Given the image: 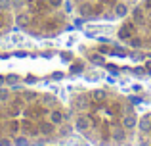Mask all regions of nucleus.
Instances as JSON below:
<instances>
[{
  "mask_svg": "<svg viewBox=\"0 0 151 146\" xmlns=\"http://www.w3.org/2000/svg\"><path fill=\"white\" fill-rule=\"evenodd\" d=\"M122 127H124V129H136L138 127V117H136V113L126 115L124 119H122Z\"/></svg>",
  "mask_w": 151,
  "mask_h": 146,
  "instance_id": "obj_1",
  "label": "nucleus"
},
{
  "mask_svg": "<svg viewBox=\"0 0 151 146\" xmlns=\"http://www.w3.org/2000/svg\"><path fill=\"white\" fill-rule=\"evenodd\" d=\"M75 127H77L78 131H86V129L90 127V119H88V117H84V115L77 117V121H75Z\"/></svg>",
  "mask_w": 151,
  "mask_h": 146,
  "instance_id": "obj_2",
  "label": "nucleus"
},
{
  "mask_svg": "<svg viewBox=\"0 0 151 146\" xmlns=\"http://www.w3.org/2000/svg\"><path fill=\"white\" fill-rule=\"evenodd\" d=\"M126 14H128V8H126L124 4H117V6H115V15H117V17H124Z\"/></svg>",
  "mask_w": 151,
  "mask_h": 146,
  "instance_id": "obj_3",
  "label": "nucleus"
},
{
  "mask_svg": "<svg viewBox=\"0 0 151 146\" xmlns=\"http://www.w3.org/2000/svg\"><path fill=\"white\" fill-rule=\"evenodd\" d=\"M50 119H52V123H61V121H63L61 112H52L50 113Z\"/></svg>",
  "mask_w": 151,
  "mask_h": 146,
  "instance_id": "obj_4",
  "label": "nucleus"
},
{
  "mask_svg": "<svg viewBox=\"0 0 151 146\" xmlns=\"http://www.w3.org/2000/svg\"><path fill=\"white\" fill-rule=\"evenodd\" d=\"M132 17L136 19V21H142V19H144V12H142V8H134Z\"/></svg>",
  "mask_w": 151,
  "mask_h": 146,
  "instance_id": "obj_5",
  "label": "nucleus"
},
{
  "mask_svg": "<svg viewBox=\"0 0 151 146\" xmlns=\"http://www.w3.org/2000/svg\"><path fill=\"white\" fill-rule=\"evenodd\" d=\"M113 139L115 140H124V131H122V129H115L113 131Z\"/></svg>",
  "mask_w": 151,
  "mask_h": 146,
  "instance_id": "obj_6",
  "label": "nucleus"
},
{
  "mask_svg": "<svg viewBox=\"0 0 151 146\" xmlns=\"http://www.w3.org/2000/svg\"><path fill=\"white\" fill-rule=\"evenodd\" d=\"M128 37H130V31H128V27H122V29L119 31V38H122V41H126Z\"/></svg>",
  "mask_w": 151,
  "mask_h": 146,
  "instance_id": "obj_7",
  "label": "nucleus"
},
{
  "mask_svg": "<svg viewBox=\"0 0 151 146\" xmlns=\"http://www.w3.org/2000/svg\"><path fill=\"white\" fill-rule=\"evenodd\" d=\"M90 62L96 65H103V56H98V54H94V56H90Z\"/></svg>",
  "mask_w": 151,
  "mask_h": 146,
  "instance_id": "obj_8",
  "label": "nucleus"
},
{
  "mask_svg": "<svg viewBox=\"0 0 151 146\" xmlns=\"http://www.w3.org/2000/svg\"><path fill=\"white\" fill-rule=\"evenodd\" d=\"M149 117H145V119H142L140 121V129H142V131H147V129H149Z\"/></svg>",
  "mask_w": 151,
  "mask_h": 146,
  "instance_id": "obj_9",
  "label": "nucleus"
},
{
  "mask_svg": "<svg viewBox=\"0 0 151 146\" xmlns=\"http://www.w3.org/2000/svg\"><path fill=\"white\" fill-rule=\"evenodd\" d=\"M130 44H132V46H136V48H138V46L142 44V41H140V38H132V41H130Z\"/></svg>",
  "mask_w": 151,
  "mask_h": 146,
  "instance_id": "obj_10",
  "label": "nucleus"
},
{
  "mask_svg": "<svg viewBox=\"0 0 151 146\" xmlns=\"http://www.w3.org/2000/svg\"><path fill=\"white\" fill-rule=\"evenodd\" d=\"M48 2L52 4V6H59V4H61V0H48Z\"/></svg>",
  "mask_w": 151,
  "mask_h": 146,
  "instance_id": "obj_11",
  "label": "nucleus"
},
{
  "mask_svg": "<svg viewBox=\"0 0 151 146\" xmlns=\"http://www.w3.org/2000/svg\"><path fill=\"white\" fill-rule=\"evenodd\" d=\"M130 102H132V104H140V98H138V96H132V98H130Z\"/></svg>",
  "mask_w": 151,
  "mask_h": 146,
  "instance_id": "obj_12",
  "label": "nucleus"
},
{
  "mask_svg": "<svg viewBox=\"0 0 151 146\" xmlns=\"http://www.w3.org/2000/svg\"><path fill=\"white\" fill-rule=\"evenodd\" d=\"M71 73H81V68H78V65L77 68H71Z\"/></svg>",
  "mask_w": 151,
  "mask_h": 146,
  "instance_id": "obj_13",
  "label": "nucleus"
},
{
  "mask_svg": "<svg viewBox=\"0 0 151 146\" xmlns=\"http://www.w3.org/2000/svg\"><path fill=\"white\" fill-rule=\"evenodd\" d=\"M94 96H96V98H101L103 92H101V90H96V92H94Z\"/></svg>",
  "mask_w": 151,
  "mask_h": 146,
  "instance_id": "obj_14",
  "label": "nucleus"
},
{
  "mask_svg": "<svg viewBox=\"0 0 151 146\" xmlns=\"http://www.w3.org/2000/svg\"><path fill=\"white\" fill-rule=\"evenodd\" d=\"M149 48H151V42H149Z\"/></svg>",
  "mask_w": 151,
  "mask_h": 146,
  "instance_id": "obj_15",
  "label": "nucleus"
}]
</instances>
